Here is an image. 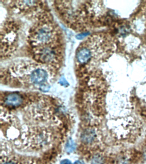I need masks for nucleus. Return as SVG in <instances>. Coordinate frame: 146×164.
Listing matches in <instances>:
<instances>
[{"mask_svg":"<svg viewBox=\"0 0 146 164\" xmlns=\"http://www.w3.org/2000/svg\"><path fill=\"white\" fill-rule=\"evenodd\" d=\"M57 70L35 61H23L13 63L7 69L1 70V75L20 82L40 85V89L49 86L47 82L56 74Z\"/></svg>","mask_w":146,"mask_h":164,"instance_id":"obj_1","label":"nucleus"},{"mask_svg":"<svg viewBox=\"0 0 146 164\" xmlns=\"http://www.w3.org/2000/svg\"><path fill=\"white\" fill-rule=\"evenodd\" d=\"M27 42L29 48L63 44L61 31L52 19L36 22L31 28Z\"/></svg>","mask_w":146,"mask_h":164,"instance_id":"obj_2","label":"nucleus"},{"mask_svg":"<svg viewBox=\"0 0 146 164\" xmlns=\"http://www.w3.org/2000/svg\"><path fill=\"white\" fill-rule=\"evenodd\" d=\"M54 6L58 16L68 27L78 31L84 30L87 22L82 1H55Z\"/></svg>","mask_w":146,"mask_h":164,"instance_id":"obj_3","label":"nucleus"},{"mask_svg":"<svg viewBox=\"0 0 146 164\" xmlns=\"http://www.w3.org/2000/svg\"><path fill=\"white\" fill-rule=\"evenodd\" d=\"M63 44H60L29 48V51L35 62L58 71L63 62Z\"/></svg>","mask_w":146,"mask_h":164,"instance_id":"obj_4","label":"nucleus"},{"mask_svg":"<svg viewBox=\"0 0 146 164\" xmlns=\"http://www.w3.org/2000/svg\"><path fill=\"white\" fill-rule=\"evenodd\" d=\"M9 7L13 12L34 19L36 22L52 19L47 5L40 1H10Z\"/></svg>","mask_w":146,"mask_h":164,"instance_id":"obj_5","label":"nucleus"},{"mask_svg":"<svg viewBox=\"0 0 146 164\" xmlns=\"http://www.w3.org/2000/svg\"><path fill=\"white\" fill-rule=\"evenodd\" d=\"M19 29L12 20H6L1 27V58L10 57L18 46Z\"/></svg>","mask_w":146,"mask_h":164,"instance_id":"obj_6","label":"nucleus"},{"mask_svg":"<svg viewBox=\"0 0 146 164\" xmlns=\"http://www.w3.org/2000/svg\"><path fill=\"white\" fill-rule=\"evenodd\" d=\"M23 102V97L20 94L11 93L7 95L4 98V103L8 106H19Z\"/></svg>","mask_w":146,"mask_h":164,"instance_id":"obj_7","label":"nucleus"},{"mask_svg":"<svg viewBox=\"0 0 146 164\" xmlns=\"http://www.w3.org/2000/svg\"><path fill=\"white\" fill-rule=\"evenodd\" d=\"M95 132L92 129H87L82 134V140L86 143H90L94 139Z\"/></svg>","mask_w":146,"mask_h":164,"instance_id":"obj_8","label":"nucleus"},{"mask_svg":"<svg viewBox=\"0 0 146 164\" xmlns=\"http://www.w3.org/2000/svg\"><path fill=\"white\" fill-rule=\"evenodd\" d=\"M75 148L76 145L73 141H72V140H69L66 146V150L67 152H73Z\"/></svg>","mask_w":146,"mask_h":164,"instance_id":"obj_9","label":"nucleus"},{"mask_svg":"<svg viewBox=\"0 0 146 164\" xmlns=\"http://www.w3.org/2000/svg\"><path fill=\"white\" fill-rule=\"evenodd\" d=\"M104 160L103 157L100 155H97L94 157L92 161V164H103Z\"/></svg>","mask_w":146,"mask_h":164,"instance_id":"obj_10","label":"nucleus"},{"mask_svg":"<svg viewBox=\"0 0 146 164\" xmlns=\"http://www.w3.org/2000/svg\"><path fill=\"white\" fill-rule=\"evenodd\" d=\"M60 164H71V162L69 160H65L61 161Z\"/></svg>","mask_w":146,"mask_h":164,"instance_id":"obj_11","label":"nucleus"},{"mask_svg":"<svg viewBox=\"0 0 146 164\" xmlns=\"http://www.w3.org/2000/svg\"><path fill=\"white\" fill-rule=\"evenodd\" d=\"M2 164H16L15 163H13L12 162H10V161H9V162H5V163H3Z\"/></svg>","mask_w":146,"mask_h":164,"instance_id":"obj_12","label":"nucleus"},{"mask_svg":"<svg viewBox=\"0 0 146 164\" xmlns=\"http://www.w3.org/2000/svg\"><path fill=\"white\" fill-rule=\"evenodd\" d=\"M74 164H83V163L81 161H77Z\"/></svg>","mask_w":146,"mask_h":164,"instance_id":"obj_13","label":"nucleus"}]
</instances>
